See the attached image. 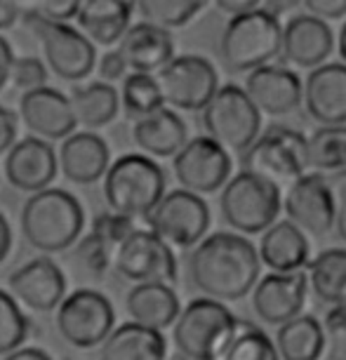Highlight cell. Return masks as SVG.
I'll use <instances>...</instances> for the list:
<instances>
[{
    "label": "cell",
    "instance_id": "1",
    "mask_svg": "<svg viewBox=\"0 0 346 360\" xmlns=\"http://www.w3.org/2000/svg\"><path fill=\"white\" fill-rule=\"evenodd\" d=\"M260 250L245 236L217 231L188 257L191 283L214 302H238L260 283Z\"/></svg>",
    "mask_w": 346,
    "mask_h": 360
},
{
    "label": "cell",
    "instance_id": "2",
    "mask_svg": "<svg viewBox=\"0 0 346 360\" xmlns=\"http://www.w3.org/2000/svg\"><path fill=\"white\" fill-rule=\"evenodd\" d=\"M85 210L76 195L64 188H47L24 200L19 229L33 250L47 255L66 252L80 240Z\"/></svg>",
    "mask_w": 346,
    "mask_h": 360
},
{
    "label": "cell",
    "instance_id": "3",
    "mask_svg": "<svg viewBox=\"0 0 346 360\" xmlns=\"http://www.w3.org/2000/svg\"><path fill=\"white\" fill-rule=\"evenodd\" d=\"M165 172L153 158L144 153H125L111 162L104 176V200L111 212L148 219L165 198Z\"/></svg>",
    "mask_w": 346,
    "mask_h": 360
},
{
    "label": "cell",
    "instance_id": "4",
    "mask_svg": "<svg viewBox=\"0 0 346 360\" xmlns=\"http://www.w3.org/2000/svg\"><path fill=\"white\" fill-rule=\"evenodd\" d=\"M283 50V24L276 15L260 10L229 19L222 31L219 54L229 71L245 73L269 66Z\"/></svg>",
    "mask_w": 346,
    "mask_h": 360
},
{
    "label": "cell",
    "instance_id": "5",
    "mask_svg": "<svg viewBox=\"0 0 346 360\" xmlns=\"http://www.w3.org/2000/svg\"><path fill=\"white\" fill-rule=\"evenodd\" d=\"M241 318L210 297L188 302L172 328L174 349L186 360H219Z\"/></svg>",
    "mask_w": 346,
    "mask_h": 360
},
{
    "label": "cell",
    "instance_id": "6",
    "mask_svg": "<svg viewBox=\"0 0 346 360\" xmlns=\"http://www.w3.org/2000/svg\"><path fill=\"white\" fill-rule=\"evenodd\" d=\"M219 210L224 221L245 236L264 233L283 210L281 186L252 172H238L222 188Z\"/></svg>",
    "mask_w": 346,
    "mask_h": 360
},
{
    "label": "cell",
    "instance_id": "7",
    "mask_svg": "<svg viewBox=\"0 0 346 360\" xmlns=\"http://www.w3.org/2000/svg\"><path fill=\"white\" fill-rule=\"evenodd\" d=\"M245 172L260 174L274 184H295L309 174V139L288 125H269L260 139L243 153Z\"/></svg>",
    "mask_w": 346,
    "mask_h": 360
},
{
    "label": "cell",
    "instance_id": "8",
    "mask_svg": "<svg viewBox=\"0 0 346 360\" xmlns=\"http://www.w3.org/2000/svg\"><path fill=\"white\" fill-rule=\"evenodd\" d=\"M203 127L222 148L245 153L262 134V113L248 97L245 87L229 83L219 87L203 111Z\"/></svg>",
    "mask_w": 346,
    "mask_h": 360
},
{
    "label": "cell",
    "instance_id": "9",
    "mask_svg": "<svg viewBox=\"0 0 346 360\" xmlns=\"http://www.w3.org/2000/svg\"><path fill=\"white\" fill-rule=\"evenodd\" d=\"M26 10V8H24ZM26 26L36 33L40 50H43L45 64L52 76L66 80V83H78L85 80L97 66V50L94 43L85 33L73 29L69 24H45L43 19L24 12Z\"/></svg>",
    "mask_w": 346,
    "mask_h": 360
},
{
    "label": "cell",
    "instance_id": "10",
    "mask_svg": "<svg viewBox=\"0 0 346 360\" xmlns=\"http://www.w3.org/2000/svg\"><path fill=\"white\" fill-rule=\"evenodd\" d=\"M57 332L66 344L78 351L101 346L115 330V311L111 299L99 290L80 288L66 295L57 309Z\"/></svg>",
    "mask_w": 346,
    "mask_h": 360
},
{
    "label": "cell",
    "instance_id": "11",
    "mask_svg": "<svg viewBox=\"0 0 346 360\" xmlns=\"http://www.w3.org/2000/svg\"><path fill=\"white\" fill-rule=\"evenodd\" d=\"M146 224L148 231H153L169 248L196 250L207 238L210 207L200 195L174 188L165 193Z\"/></svg>",
    "mask_w": 346,
    "mask_h": 360
},
{
    "label": "cell",
    "instance_id": "12",
    "mask_svg": "<svg viewBox=\"0 0 346 360\" xmlns=\"http://www.w3.org/2000/svg\"><path fill=\"white\" fill-rule=\"evenodd\" d=\"M158 85L165 106L174 111H205L214 94L219 92V76L214 64L198 54L174 57L158 76Z\"/></svg>",
    "mask_w": 346,
    "mask_h": 360
},
{
    "label": "cell",
    "instance_id": "13",
    "mask_svg": "<svg viewBox=\"0 0 346 360\" xmlns=\"http://www.w3.org/2000/svg\"><path fill=\"white\" fill-rule=\"evenodd\" d=\"M113 269L125 281H132L134 285L146 283H162L172 285L177 283L179 266L177 257L172 248L162 243L153 231L139 229L127 238L123 245L118 248L113 259Z\"/></svg>",
    "mask_w": 346,
    "mask_h": 360
},
{
    "label": "cell",
    "instance_id": "14",
    "mask_svg": "<svg viewBox=\"0 0 346 360\" xmlns=\"http://www.w3.org/2000/svg\"><path fill=\"white\" fill-rule=\"evenodd\" d=\"M231 155L207 134L188 139V144L172 158L177 184L188 193L205 195L224 188L231 181Z\"/></svg>",
    "mask_w": 346,
    "mask_h": 360
},
{
    "label": "cell",
    "instance_id": "15",
    "mask_svg": "<svg viewBox=\"0 0 346 360\" xmlns=\"http://www.w3.org/2000/svg\"><path fill=\"white\" fill-rule=\"evenodd\" d=\"M283 210L304 233L321 238L337 226V195L323 174L309 172L290 184L283 195Z\"/></svg>",
    "mask_w": 346,
    "mask_h": 360
},
{
    "label": "cell",
    "instance_id": "16",
    "mask_svg": "<svg viewBox=\"0 0 346 360\" xmlns=\"http://www.w3.org/2000/svg\"><path fill=\"white\" fill-rule=\"evenodd\" d=\"M8 292L22 307L47 314L66 299V276L52 257H33L8 276Z\"/></svg>",
    "mask_w": 346,
    "mask_h": 360
},
{
    "label": "cell",
    "instance_id": "17",
    "mask_svg": "<svg viewBox=\"0 0 346 360\" xmlns=\"http://www.w3.org/2000/svg\"><path fill=\"white\" fill-rule=\"evenodd\" d=\"M19 120L24 123L31 137L57 141L69 139L78 127L73 113L71 97H66L57 87H40V90L24 92L19 97Z\"/></svg>",
    "mask_w": 346,
    "mask_h": 360
},
{
    "label": "cell",
    "instance_id": "18",
    "mask_svg": "<svg viewBox=\"0 0 346 360\" xmlns=\"http://www.w3.org/2000/svg\"><path fill=\"white\" fill-rule=\"evenodd\" d=\"M3 169L10 186L33 195L52 188L54 176L59 172V153L54 151L50 141L24 137L5 155Z\"/></svg>",
    "mask_w": 346,
    "mask_h": 360
},
{
    "label": "cell",
    "instance_id": "19",
    "mask_svg": "<svg viewBox=\"0 0 346 360\" xmlns=\"http://www.w3.org/2000/svg\"><path fill=\"white\" fill-rule=\"evenodd\" d=\"M309 292V274H267L252 290V311L269 325H285L302 316Z\"/></svg>",
    "mask_w": 346,
    "mask_h": 360
},
{
    "label": "cell",
    "instance_id": "20",
    "mask_svg": "<svg viewBox=\"0 0 346 360\" xmlns=\"http://www.w3.org/2000/svg\"><path fill=\"white\" fill-rule=\"evenodd\" d=\"M245 92L264 115H288L304 104V83L293 69L285 66H262L245 78Z\"/></svg>",
    "mask_w": 346,
    "mask_h": 360
},
{
    "label": "cell",
    "instance_id": "21",
    "mask_svg": "<svg viewBox=\"0 0 346 360\" xmlns=\"http://www.w3.org/2000/svg\"><path fill=\"white\" fill-rule=\"evenodd\" d=\"M335 50V36L323 19L311 15H297L283 26L281 57L297 69L316 71L328 64Z\"/></svg>",
    "mask_w": 346,
    "mask_h": 360
},
{
    "label": "cell",
    "instance_id": "22",
    "mask_svg": "<svg viewBox=\"0 0 346 360\" xmlns=\"http://www.w3.org/2000/svg\"><path fill=\"white\" fill-rule=\"evenodd\" d=\"M304 106L316 123L346 125V64L328 62L304 83Z\"/></svg>",
    "mask_w": 346,
    "mask_h": 360
},
{
    "label": "cell",
    "instance_id": "23",
    "mask_svg": "<svg viewBox=\"0 0 346 360\" xmlns=\"http://www.w3.org/2000/svg\"><path fill=\"white\" fill-rule=\"evenodd\" d=\"M108 167L111 151L97 132H76L59 146V169L71 184L90 186L104 181Z\"/></svg>",
    "mask_w": 346,
    "mask_h": 360
},
{
    "label": "cell",
    "instance_id": "24",
    "mask_svg": "<svg viewBox=\"0 0 346 360\" xmlns=\"http://www.w3.org/2000/svg\"><path fill=\"white\" fill-rule=\"evenodd\" d=\"M115 50L120 52V57L125 59L127 69L132 73L158 76L174 59V40L169 31L139 22L132 24V29L125 33V38L120 40Z\"/></svg>",
    "mask_w": 346,
    "mask_h": 360
},
{
    "label": "cell",
    "instance_id": "25",
    "mask_svg": "<svg viewBox=\"0 0 346 360\" xmlns=\"http://www.w3.org/2000/svg\"><path fill=\"white\" fill-rule=\"evenodd\" d=\"M260 259L271 274H300L311 264V245L307 233L290 219L276 221L262 233Z\"/></svg>",
    "mask_w": 346,
    "mask_h": 360
},
{
    "label": "cell",
    "instance_id": "26",
    "mask_svg": "<svg viewBox=\"0 0 346 360\" xmlns=\"http://www.w3.org/2000/svg\"><path fill=\"white\" fill-rule=\"evenodd\" d=\"M125 311L132 318V323L162 332L167 328H174L181 314V304L172 285L146 283L132 285L130 292L125 295Z\"/></svg>",
    "mask_w": 346,
    "mask_h": 360
},
{
    "label": "cell",
    "instance_id": "27",
    "mask_svg": "<svg viewBox=\"0 0 346 360\" xmlns=\"http://www.w3.org/2000/svg\"><path fill=\"white\" fill-rule=\"evenodd\" d=\"M132 141L148 158H174L188 144V127L172 108H160L132 127Z\"/></svg>",
    "mask_w": 346,
    "mask_h": 360
},
{
    "label": "cell",
    "instance_id": "28",
    "mask_svg": "<svg viewBox=\"0 0 346 360\" xmlns=\"http://www.w3.org/2000/svg\"><path fill=\"white\" fill-rule=\"evenodd\" d=\"M132 12L134 5L123 0H85L76 17L78 31L97 45H118L132 29Z\"/></svg>",
    "mask_w": 346,
    "mask_h": 360
},
{
    "label": "cell",
    "instance_id": "29",
    "mask_svg": "<svg viewBox=\"0 0 346 360\" xmlns=\"http://www.w3.org/2000/svg\"><path fill=\"white\" fill-rule=\"evenodd\" d=\"M99 360H167V342L162 332L130 321L118 325L101 344Z\"/></svg>",
    "mask_w": 346,
    "mask_h": 360
},
{
    "label": "cell",
    "instance_id": "30",
    "mask_svg": "<svg viewBox=\"0 0 346 360\" xmlns=\"http://www.w3.org/2000/svg\"><path fill=\"white\" fill-rule=\"evenodd\" d=\"M276 349L281 360H321L328 349L323 323L309 314L297 316L278 328Z\"/></svg>",
    "mask_w": 346,
    "mask_h": 360
},
{
    "label": "cell",
    "instance_id": "31",
    "mask_svg": "<svg viewBox=\"0 0 346 360\" xmlns=\"http://www.w3.org/2000/svg\"><path fill=\"white\" fill-rule=\"evenodd\" d=\"M71 106L78 125H83L87 132H94L113 123V118L120 111V92L101 80L78 85L71 92Z\"/></svg>",
    "mask_w": 346,
    "mask_h": 360
},
{
    "label": "cell",
    "instance_id": "32",
    "mask_svg": "<svg viewBox=\"0 0 346 360\" xmlns=\"http://www.w3.org/2000/svg\"><path fill=\"white\" fill-rule=\"evenodd\" d=\"M309 288L323 304H346V250L330 248L309 264Z\"/></svg>",
    "mask_w": 346,
    "mask_h": 360
},
{
    "label": "cell",
    "instance_id": "33",
    "mask_svg": "<svg viewBox=\"0 0 346 360\" xmlns=\"http://www.w3.org/2000/svg\"><path fill=\"white\" fill-rule=\"evenodd\" d=\"M309 167L316 174L346 172V125H325L311 134Z\"/></svg>",
    "mask_w": 346,
    "mask_h": 360
},
{
    "label": "cell",
    "instance_id": "34",
    "mask_svg": "<svg viewBox=\"0 0 346 360\" xmlns=\"http://www.w3.org/2000/svg\"><path fill=\"white\" fill-rule=\"evenodd\" d=\"M120 108L134 123L165 108L158 78L146 76V73H130L123 80V87H120Z\"/></svg>",
    "mask_w": 346,
    "mask_h": 360
},
{
    "label": "cell",
    "instance_id": "35",
    "mask_svg": "<svg viewBox=\"0 0 346 360\" xmlns=\"http://www.w3.org/2000/svg\"><path fill=\"white\" fill-rule=\"evenodd\" d=\"M219 360H281L276 342L250 321H238Z\"/></svg>",
    "mask_w": 346,
    "mask_h": 360
},
{
    "label": "cell",
    "instance_id": "36",
    "mask_svg": "<svg viewBox=\"0 0 346 360\" xmlns=\"http://www.w3.org/2000/svg\"><path fill=\"white\" fill-rule=\"evenodd\" d=\"M203 8L205 5L193 0H144L134 5V10L141 15V22L158 26L162 31L186 26Z\"/></svg>",
    "mask_w": 346,
    "mask_h": 360
},
{
    "label": "cell",
    "instance_id": "37",
    "mask_svg": "<svg viewBox=\"0 0 346 360\" xmlns=\"http://www.w3.org/2000/svg\"><path fill=\"white\" fill-rule=\"evenodd\" d=\"M29 318L22 311V304L10 295L8 290H0V356H10L29 337Z\"/></svg>",
    "mask_w": 346,
    "mask_h": 360
},
{
    "label": "cell",
    "instance_id": "38",
    "mask_svg": "<svg viewBox=\"0 0 346 360\" xmlns=\"http://www.w3.org/2000/svg\"><path fill=\"white\" fill-rule=\"evenodd\" d=\"M141 226L134 219H130V217H123V214H115V212H101L94 217L92 221V229L90 233L97 238V240H101L104 245L111 250V252L115 255L118 252V248L123 245V243L130 238L134 231H139ZM115 259V257H113Z\"/></svg>",
    "mask_w": 346,
    "mask_h": 360
},
{
    "label": "cell",
    "instance_id": "39",
    "mask_svg": "<svg viewBox=\"0 0 346 360\" xmlns=\"http://www.w3.org/2000/svg\"><path fill=\"white\" fill-rule=\"evenodd\" d=\"M76 264L85 271L87 276H104L113 266V252L104 243L97 240L92 233L83 236L76 243Z\"/></svg>",
    "mask_w": 346,
    "mask_h": 360
},
{
    "label": "cell",
    "instance_id": "40",
    "mask_svg": "<svg viewBox=\"0 0 346 360\" xmlns=\"http://www.w3.org/2000/svg\"><path fill=\"white\" fill-rule=\"evenodd\" d=\"M47 76H50V69L43 59L38 57H17L15 66H12V85L17 90L31 92V90H40V87H47Z\"/></svg>",
    "mask_w": 346,
    "mask_h": 360
},
{
    "label": "cell",
    "instance_id": "41",
    "mask_svg": "<svg viewBox=\"0 0 346 360\" xmlns=\"http://www.w3.org/2000/svg\"><path fill=\"white\" fill-rule=\"evenodd\" d=\"M325 339H328V360H346V304L330 307L325 314Z\"/></svg>",
    "mask_w": 346,
    "mask_h": 360
},
{
    "label": "cell",
    "instance_id": "42",
    "mask_svg": "<svg viewBox=\"0 0 346 360\" xmlns=\"http://www.w3.org/2000/svg\"><path fill=\"white\" fill-rule=\"evenodd\" d=\"M26 10L43 19L45 24H66L78 17L80 3L76 0H40V3L26 5Z\"/></svg>",
    "mask_w": 346,
    "mask_h": 360
},
{
    "label": "cell",
    "instance_id": "43",
    "mask_svg": "<svg viewBox=\"0 0 346 360\" xmlns=\"http://www.w3.org/2000/svg\"><path fill=\"white\" fill-rule=\"evenodd\" d=\"M97 71H99V78L101 83H115V80H125L127 76L125 73L130 71L125 64V59L120 57L118 50H108L106 54H101L99 64H97Z\"/></svg>",
    "mask_w": 346,
    "mask_h": 360
},
{
    "label": "cell",
    "instance_id": "44",
    "mask_svg": "<svg viewBox=\"0 0 346 360\" xmlns=\"http://www.w3.org/2000/svg\"><path fill=\"white\" fill-rule=\"evenodd\" d=\"M19 134V113L10 111L8 106H0V155H8L10 148L17 144Z\"/></svg>",
    "mask_w": 346,
    "mask_h": 360
},
{
    "label": "cell",
    "instance_id": "45",
    "mask_svg": "<svg viewBox=\"0 0 346 360\" xmlns=\"http://www.w3.org/2000/svg\"><path fill=\"white\" fill-rule=\"evenodd\" d=\"M307 15L318 19H342L346 17V0H307Z\"/></svg>",
    "mask_w": 346,
    "mask_h": 360
},
{
    "label": "cell",
    "instance_id": "46",
    "mask_svg": "<svg viewBox=\"0 0 346 360\" xmlns=\"http://www.w3.org/2000/svg\"><path fill=\"white\" fill-rule=\"evenodd\" d=\"M330 184L335 186L337 195V233L346 243V172L335 174V179Z\"/></svg>",
    "mask_w": 346,
    "mask_h": 360
},
{
    "label": "cell",
    "instance_id": "47",
    "mask_svg": "<svg viewBox=\"0 0 346 360\" xmlns=\"http://www.w3.org/2000/svg\"><path fill=\"white\" fill-rule=\"evenodd\" d=\"M217 8L222 12H226L229 19H233V17H243V15H250V12L260 10L262 3H257V0H219Z\"/></svg>",
    "mask_w": 346,
    "mask_h": 360
},
{
    "label": "cell",
    "instance_id": "48",
    "mask_svg": "<svg viewBox=\"0 0 346 360\" xmlns=\"http://www.w3.org/2000/svg\"><path fill=\"white\" fill-rule=\"evenodd\" d=\"M15 52H12V45L8 43V38L0 36V90L8 85V80L12 76V66H15Z\"/></svg>",
    "mask_w": 346,
    "mask_h": 360
},
{
    "label": "cell",
    "instance_id": "49",
    "mask_svg": "<svg viewBox=\"0 0 346 360\" xmlns=\"http://www.w3.org/2000/svg\"><path fill=\"white\" fill-rule=\"evenodd\" d=\"M24 17V8L19 3H5L0 0V31H8L12 29L19 19Z\"/></svg>",
    "mask_w": 346,
    "mask_h": 360
},
{
    "label": "cell",
    "instance_id": "50",
    "mask_svg": "<svg viewBox=\"0 0 346 360\" xmlns=\"http://www.w3.org/2000/svg\"><path fill=\"white\" fill-rule=\"evenodd\" d=\"M3 360H52V356L45 349H38V346H22Z\"/></svg>",
    "mask_w": 346,
    "mask_h": 360
},
{
    "label": "cell",
    "instance_id": "51",
    "mask_svg": "<svg viewBox=\"0 0 346 360\" xmlns=\"http://www.w3.org/2000/svg\"><path fill=\"white\" fill-rule=\"evenodd\" d=\"M10 250H12V226L8 217L0 212V264L10 257Z\"/></svg>",
    "mask_w": 346,
    "mask_h": 360
},
{
    "label": "cell",
    "instance_id": "52",
    "mask_svg": "<svg viewBox=\"0 0 346 360\" xmlns=\"http://www.w3.org/2000/svg\"><path fill=\"white\" fill-rule=\"evenodd\" d=\"M337 47H339V57H342V64H346V22L342 26V31H339V43H337Z\"/></svg>",
    "mask_w": 346,
    "mask_h": 360
},
{
    "label": "cell",
    "instance_id": "53",
    "mask_svg": "<svg viewBox=\"0 0 346 360\" xmlns=\"http://www.w3.org/2000/svg\"><path fill=\"white\" fill-rule=\"evenodd\" d=\"M66 360H73V358H66Z\"/></svg>",
    "mask_w": 346,
    "mask_h": 360
}]
</instances>
